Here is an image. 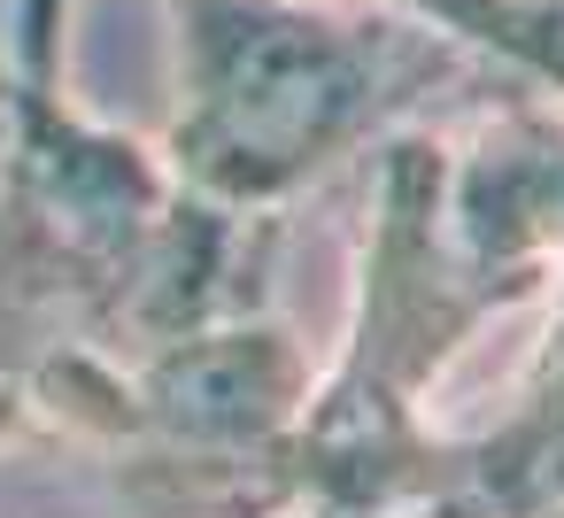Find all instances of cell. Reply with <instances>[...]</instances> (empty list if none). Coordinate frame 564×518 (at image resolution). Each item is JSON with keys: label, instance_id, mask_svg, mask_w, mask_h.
<instances>
[{"label": "cell", "instance_id": "cell-1", "mask_svg": "<svg viewBox=\"0 0 564 518\" xmlns=\"http://www.w3.org/2000/svg\"><path fill=\"white\" fill-rule=\"evenodd\" d=\"M564 263V125L533 101L464 140L394 132L371 163V233L356 271V325L294 425V518H402L441 433L425 387L456 348L541 294Z\"/></svg>", "mask_w": 564, "mask_h": 518}, {"label": "cell", "instance_id": "cell-2", "mask_svg": "<svg viewBox=\"0 0 564 518\" xmlns=\"http://www.w3.org/2000/svg\"><path fill=\"white\" fill-rule=\"evenodd\" d=\"M178 125L171 171L225 209H279L325 163L387 140L394 117L471 78V55L402 17L294 0H171Z\"/></svg>", "mask_w": 564, "mask_h": 518}, {"label": "cell", "instance_id": "cell-3", "mask_svg": "<svg viewBox=\"0 0 564 518\" xmlns=\"http://www.w3.org/2000/svg\"><path fill=\"white\" fill-rule=\"evenodd\" d=\"M310 387L302 341L248 310L132 364L55 356L24 379V402L94 441L140 518H294L286 456Z\"/></svg>", "mask_w": 564, "mask_h": 518}, {"label": "cell", "instance_id": "cell-4", "mask_svg": "<svg viewBox=\"0 0 564 518\" xmlns=\"http://www.w3.org/2000/svg\"><path fill=\"white\" fill-rule=\"evenodd\" d=\"M556 510H564V302L541 356L510 387V410L471 441L441 433L433 479L402 518H556Z\"/></svg>", "mask_w": 564, "mask_h": 518}, {"label": "cell", "instance_id": "cell-5", "mask_svg": "<svg viewBox=\"0 0 564 518\" xmlns=\"http://www.w3.org/2000/svg\"><path fill=\"white\" fill-rule=\"evenodd\" d=\"M32 418V402H24V387H17V371L9 364H0V433H17Z\"/></svg>", "mask_w": 564, "mask_h": 518}, {"label": "cell", "instance_id": "cell-6", "mask_svg": "<svg viewBox=\"0 0 564 518\" xmlns=\"http://www.w3.org/2000/svg\"><path fill=\"white\" fill-rule=\"evenodd\" d=\"M9 9H0V140H9Z\"/></svg>", "mask_w": 564, "mask_h": 518}, {"label": "cell", "instance_id": "cell-7", "mask_svg": "<svg viewBox=\"0 0 564 518\" xmlns=\"http://www.w3.org/2000/svg\"><path fill=\"white\" fill-rule=\"evenodd\" d=\"M556 518H564V510H556Z\"/></svg>", "mask_w": 564, "mask_h": 518}]
</instances>
